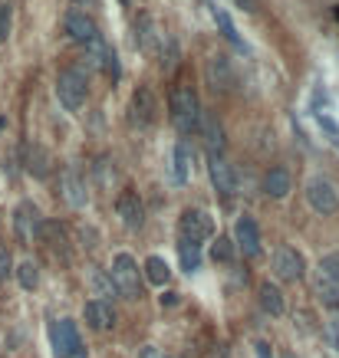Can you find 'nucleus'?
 <instances>
[{"label": "nucleus", "instance_id": "f704fd0d", "mask_svg": "<svg viewBox=\"0 0 339 358\" xmlns=\"http://www.w3.org/2000/svg\"><path fill=\"white\" fill-rule=\"evenodd\" d=\"M138 358H162V352H158L155 346H145L142 352H138Z\"/></svg>", "mask_w": 339, "mask_h": 358}, {"label": "nucleus", "instance_id": "9b49d317", "mask_svg": "<svg viewBox=\"0 0 339 358\" xmlns=\"http://www.w3.org/2000/svg\"><path fill=\"white\" fill-rule=\"evenodd\" d=\"M234 244L240 247L244 257H257L261 253V230H257V221L254 217H240L238 227H234Z\"/></svg>", "mask_w": 339, "mask_h": 358}, {"label": "nucleus", "instance_id": "6e6552de", "mask_svg": "<svg viewBox=\"0 0 339 358\" xmlns=\"http://www.w3.org/2000/svg\"><path fill=\"white\" fill-rule=\"evenodd\" d=\"M303 270H306V263H303V257L293 247H280L274 253V273L283 283H297L303 276Z\"/></svg>", "mask_w": 339, "mask_h": 358}, {"label": "nucleus", "instance_id": "c9c22d12", "mask_svg": "<svg viewBox=\"0 0 339 358\" xmlns=\"http://www.w3.org/2000/svg\"><path fill=\"white\" fill-rule=\"evenodd\" d=\"M162 302H165V306H175V302H178V296H175V293H165V299H162Z\"/></svg>", "mask_w": 339, "mask_h": 358}, {"label": "nucleus", "instance_id": "c85d7f7f", "mask_svg": "<svg viewBox=\"0 0 339 358\" xmlns=\"http://www.w3.org/2000/svg\"><path fill=\"white\" fill-rule=\"evenodd\" d=\"M30 171L37 174V178H47V171H50V158H47V151L43 148L30 151Z\"/></svg>", "mask_w": 339, "mask_h": 358}, {"label": "nucleus", "instance_id": "6ab92c4d", "mask_svg": "<svg viewBox=\"0 0 339 358\" xmlns=\"http://www.w3.org/2000/svg\"><path fill=\"white\" fill-rule=\"evenodd\" d=\"M261 306H264L267 316H283L287 312V299H283V293L274 283H264L261 286Z\"/></svg>", "mask_w": 339, "mask_h": 358}, {"label": "nucleus", "instance_id": "7c9ffc66", "mask_svg": "<svg viewBox=\"0 0 339 358\" xmlns=\"http://www.w3.org/2000/svg\"><path fill=\"white\" fill-rule=\"evenodd\" d=\"M7 33H10V7L0 3V40H7Z\"/></svg>", "mask_w": 339, "mask_h": 358}, {"label": "nucleus", "instance_id": "7ed1b4c3", "mask_svg": "<svg viewBox=\"0 0 339 358\" xmlns=\"http://www.w3.org/2000/svg\"><path fill=\"white\" fill-rule=\"evenodd\" d=\"M109 276H113L115 293H122L129 299H135L142 293V273H138V263L132 259V253H115Z\"/></svg>", "mask_w": 339, "mask_h": 358}, {"label": "nucleus", "instance_id": "a211bd4d", "mask_svg": "<svg viewBox=\"0 0 339 358\" xmlns=\"http://www.w3.org/2000/svg\"><path fill=\"white\" fill-rule=\"evenodd\" d=\"M208 79H211V86L217 89V92H224L227 86H231V60H224V56H211V62H208Z\"/></svg>", "mask_w": 339, "mask_h": 358}, {"label": "nucleus", "instance_id": "412c9836", "mask_svg": "<svg viewBox=\"0 0 339 358\" xmlns=\"http://www.w3.org/2000/svg\"><path fill=\"white\" fill-rule=\"evenodd\" d=\"M178 259H181V270L185 273H195L198 270V263H201V250H198V244L178 240Z\"/></svg>", "mask_w": 339, "mask_h": 358}, {"label": "nucleus", "instance_id": "58836bf2", "mask_svg": "<svg viewBox=\"0 0 339 358\" xmlns=\"http://www.w3.org/2000/svg\"><path fill=\"white\" fill-rule=\"evenodd\" d=\"M283 358H293V355H283Z\"/></svg>", "mask_w": 339, "mask_h": 358}, {"label": "nucleus", "instance_id": "5701e85b", "mask_svg": "<svg viewBox=\"0 0 339 358\" xmlns=\"http://www.w3.org/2000/svg\"><path fill=\"white\" fill-rule=\"evenodd\" d=\"M316 296H320V302H323V306H339V286L336 283H329L326 276H320V273H316Z\"/></svg>", "mask_w": 339, "mask_h": 358}, {"label": "nucleus", "instance_id": "cd10ccee", "mask_svg": "<svg viewBox=\"0 0 339 358\" xmlns=\"http://www.w3.org/2000/svg\"><path fill=\"white\" fill-rule=\"evenodd\" d=\"M320 276H326L329 283L339 286V253H326L320 259Z\"/></svg>", "mask_w": 339, "mask_h": 358}, {"label": "nucleus", "instance_id": "aec40b11", "mask_svg": "<svg viewBox=\"0 0 339 358\" xmlns=\"http://www.w3.org/2000/svg\"><path fill=\"white\" fill-rule=\"evenodd\" d=\"M83 50H86L89 66H113V50L106 46L102 37H92L89 43H83Z\"/></svg>", "mask_w": 339, "mask_h": 358}, {"label": "nucleus", "instance_id": "4be33fe9", "mask_svg": "<svg viewBox=\"0 0 339 358\" xmlns=\"http://www.w3.org/2000/svg\"><path fill=\"white\" fill-rule=\"evenodd\" d=\"M168 276H172V273H168V263H165L162 257L145 259V280H149L151 286H165L168 283Z\"/></svg>", "mask_w": 339, "mask_h": 358}, {"label": "nucleus", "instance_id": "b1692460", "mask_svg": "<svg viewBox=\"0 0 339 358\" xmlns=\"http://www.w3.org/2000/svg\"><path fill=\"white\" fill-rule=\"evenodd\" d=\"M214 20H217V26H221V37L231 40V43H234L238 50H244V40L238 37V26L231 24V17H227V13L221 10V7H214Z\"/></svg>", "mask_w": 339, "mask_h": 358}, {"label": "nucleus", "instance_id": "9d476101", "mask_svg": "<svg viewBox=\"0 0 339 358\" xmlns=\"http://www.w3.org/2000/svg\"><path fill=\"white\" fill-rule=\"evenodd\" d=\"M201 132H204V151H208V158H224V148H227L224 125L217 122L214 115H204Z\"/></svg>", "mask_w": 339, "mask_h": 358}, {"label": "nucleus", "instance_id": "72a5a7b5", "mask_svg": "<svg viewBox=\"0 0 339 358\" xmlns=\"http://www.w3.org/2000/svg\"><path fill=\"white\" fill-rule=\"evenodd\" d=\"M326 335H329V346L339 352V322H329V325H326Z\"/></svg>", "mask_w": 339, "mask_h": 358}, {"label": "nucleus", "instance_id": "39448f33", "mask_svg": "<svg viewBox=\"0 0 339 358\" xmlns=\"http://www.w3.org/2000/svg\"><path fill=\"white\" fill-rule=\"evenodd\" d=\"M50 339H53V348H56V358L83 355V342H79V332H76V322L73 319L53 322Z\"/></svg>", "mask_w": 339, "mask_h": 358}, {"label": "nucleus", "instance_id": "ddd939ff", "mask_svg": "<svg viewBox=\"0 0 339 358\" xmlns=\"http://www.w3.org/2000/svg\"><path fill=\"white\" fill-rule=\"evenodd\" d=\"M83 316H86V322L92 329H102V332L115 329V309H113V302H106V299H89Z\"/></svg>", "mask_w": 339, "mask_h": 358}, {"label": "nucleus", "instance_id": "f8f14e48", "mask_svg": "<svg viewBox=\"0 0 339 358\" xmlns=\"http://www.w3.org/2000/svg\"><path fill=\"white\" fill-rule=\"evenodd\" d=\"M208 171H211V181L221 194H234L238 191V174H234V164L227 158H208Z\"/></svg>", "mask_w": 339, "mask_h": 358}, {"label": "nucleus", "instance_id": "f3484780", "mask_svg": "<svg viewBox=\"0 0 339 358\" xmlns=\"http://www.w3.org/2000/svg\"><path fill=\"white\" fill-rule=\"evenodd\" d=\"M63 198L69 201L73 207H83V204H86V185H83V178H79L73 168L63 171Z\"/></svg>", "mask_w": 339, "mask_h": 358}, {"label": "nucleus", "instance_id": "4c0bfd02", "mask_svg": "<svg viewBox=\"0 0 339 358\" xmlns=\"http://www.w3.org/2000/svg\"><path fill=\"white\" fill-rule=\"evenodd\" d=\"M79 3H89V0H79Z\"/></svg>", "mask_w": 339, "mask_h": 358}, {"label": "nucleus", "instance_id": "4468645a", "mask_svg": "<svg viewBox=\"0 0 339 358\" xmlns=\"http://www.w3.org/2000/svg\"><path fill=\"white\" fill-rule=\"evenodd\" d=\"M66 33L76 40V43H89L92 37H99V30H96V20L86 17V13H66Z\"/></svg>", "mask_w": 339, "mask_h": 358}, {"label": "nucleus", "instance_id": "ea45409f", "mask_svg": "<svg viewBox=\"0 0 339 358\" xmlns=\"http://www.w3.org/2000/svg\"><path fill=\"white\" fill-rule=\"evenodd\" d=\"M336 13H339V10H336Z\"/></svg>", "mask_w": 339, "mask_h": 358}, {"label": "nucleus", "instance_id": "0eeeda50", "mask_svg": "<svg viewBox=\"0 0 339 358\" xmlns=\"http://www.w3.org/2000/svg\"><path fill=\"white\" fill-rule=\"evenodd\" d=\"M155 112H158L155 92H151L149 86H138L135 92H132V102H129V119L145 128V125H155Z\"/></svg>", "mask_w": 339, "mask_h": 358}, {"label": "nucleus", "instance_id": "e433bc0d", "mask_svg": "<svg viewBox=\"0 0 339 358\" xmlns=\"http://www.w3.org/2000/svg\"><path fill=\"white\" fill-rule=\"evenodd\" d=\"M240 10H254V0H238Z\"/></svg>", "mask_w": 339, "mask_h": 358}, {"label": "nucleus", "instance_id": "c756f323", "mask_svg": "<svg viewBox=\"0 0 339 358\" xmlns=\"http://www.w3.org/2000/svg\"><path fill=\"white\" fill-rule=\"evenodd\" d=\"M211 257L217 259V263H227V259L234 257V244H231V237H217V240H214Z\"/></svg>", "mask_w": 339, "mask_h": 358}, {"label": "nucleus", "instance_id": "423d86ee", "mask_svg": "<svg viewBox=\"0 0 339 358\" xmlns=\"http://www.w3.org/2000/svg\"><path fill=\"white\" fill-rule=\"evenodd\" d=\"M306 201L313 204L320 214H336L339 210V187L329 178H313L306 181Z\"/></svg>", "mask_w": 339, "mask_h": 358}, {"label": "nucleus", "instance_id": "dca6fc26", "mask_svg": "<svg viewBox=\"0 0 339 358\" xmlns=\"http://www.w3.org/2000/svg\"><path fill=\"white\" fill-rule=\"evenodd\" d=\"M13 227H17V234L24 237V240H30V237H33V230L40 227L37 207H33V204H20V207L13 210Z\"/></svg>", "mask_w": 339, "mask_h": 358}, {"label": "nucleus", "instance_id": "a878e982", "mask_svg": "<svg viewBox=\"0 0 339 358\" xmlns=\"http://www.w3.org/2000/svg\"><path fill=\"white\" fill-rule=\"evenodd\" d=\"M17 280H20V286H24V289H37V283H40L37 263H33V259H24V263L17 266Z\"/></svg>", "mask_w": 339, "mask_h": 358}, {"label": "nucleus", "instance_id": "393cba45", "mask_svg": "<svg viewBox=\"0 0 339 358\" xmlns=\"http://www.w3.org/2000/svg\"><path fill=\"white\" fill-rule=\"evenodd\" d=\"M135 30H138V46H142V50H151V46H155V24H151L149 13L138 17Z\"/></svg>", "mask_w": 339, "mask_h": 358}, {"label": "nucleus", "instance_id": "bb28decb", "mask_svg": "<svg viewBox=\"0 0 339 358\" xmlns=\"http://www.w3.org/2000/svg\"><path fill=\"white\" fill-rule=\"evenodd\" d=\"M172 178H175L178 185L188 181V151H185V145H178L175 148V168H172Z\"/></svg>", "mask_w": 339, "mask_h": 358}, {"label": "nucleus", "instance_id": "20e7f679", "mask_svg": "<svg viewBox=\"0 0 339 358\" xmlns=\"http://www.w3.org/2000/svg\"><path fill=\"white\" fill-rule=\"evenodd\" d=\"M214 237V217L201 207H188L181 210V240L191 244H204Z\"/></svg>", "mask_w": 339, "mask_h": 358}, {"label": "nucleus", "instance_id": "473e14b6", "mask_svg": "<svg viewBox=\"0 0 339 358\" xmlns=\"http://www.w3.org/2000/svg\"><path fill=\"white\" fill-rule=\"evenodd\" d=\"M254 355H257V358H274V355H270V342H264V339H254Z\"/></svg>", "mask_w": 339, "mask_h": 358}, {"label": "nucleus", "instance_id": "2f4dec72", "mask_svg": "<svg viewBox=\"0 0 339 358\" xmlns=\"http://www.w3.org/2000/svg\"><path fill=\"white\" fill-rule=\"evenodd\" d=\"M10 270H13V259H10V253H7V247L0 244V276H7Z\"/></svg>", "mask_w": 339, "mask_h": 358}, {"label": "nucleus", "instance_id": "1a4fd4ad", "mask_svg": "<svg viewBox=\"0 0 339 358\" xmlns=\"http://www.w3.org/2000/svg\"><path fill=\"white\" fill-rule=\"evenodd\" d=\"M115 210H119V217H122V223H126L129 230H138L145 223V204H142V198H138L135 191H126L122 198L115 201Z\"/></svg>", "mask_w": 339, "mask_h": 358}, {"label": "nucleus", "instance_id": "2eb2a0df", "mask_svg": "<svg viewBox=\"0 0 339 358\" xmlns=\"http://www.w3.org/2000/svg\"><path fill=\"white\" fill-rule=\"evenodd\" d=\"M290 187H293V178H290L287 168H270L264 178V191H267V198H274V201H283L290 194Z\"/></svg>", "mask_w": 339, "mask_h": 358}, {"label": "nucleus", "instance_id": "f03ea898", "mask_svg": "<svg viewBox=\"0 0 339 358\" xmlns=\"http://www.w3.org/2000/svg\"><path fill=\"white\" fill-rule=\"evenodd\" d=\"M56 96L63 102V109H79L89 96V79L79 66H66L63 73L56 76Z\"/></svg>", "mask_w": 339, "mask_h": 358}, {"label": "nucleus", "instance_id": "f257e3e1", "mask_svg": "<svg viewBox=\"0 0 339 358\" xmlns=\"http://www.w3.org/2000/svg\"><path fill=\"white\" fill-rule=\"evenodd\" d=\"M172 119H175L178 132H185V135H191V132H198L201 128V102H198V96H195V89L188 86H178L175 92H172Z\"/></svg>", "mask_w": 339, "mask_h": 358}]
</instances>
